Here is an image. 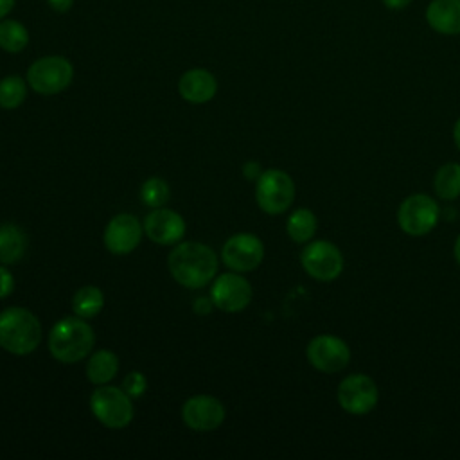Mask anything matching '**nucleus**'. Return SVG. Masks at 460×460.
Returning <instances> with one entry per match:
<instances>
[{
    "mask_svg": "<svg viewBox=\"0 0 460 460\" xmlns=\"http://www.w3.org/2000/svg\"><path fill=\"white\" fill-rule=\"evenodd\" d=\"M104 307V295L97 286H83L72 298L74 314L84 320L95 318Z\"/></svg>",
    "mask_w": 460,
    "mask_h": 460,
    "instance_id": "4be33fe9",
    "label": "nucleus"
},
{
    "mask_svg": "<svg viewBox=\"0 0 460 460\" xmlns=\"http://www.w3.org/2000/svg\"><path fill=\"white\" fill-rule=\"evenodd\" d=\"M338 404L350 415L370 413L379 399L376 381L367 374H350L338 385Z\"/></svg>",
    "mask_w": 460,
    "mask_h": 460,
    "instance_id": "1a4fd4ad",
    "label": "nucleus"
},
{
    "mask_svg": "<svg viewBox=\"0 0 460 460\" xmlns=\"http://www.w3.org/2000/svg\"><path fill=\"white\" fill-rule=\"evenodd\" d=\"M41 341V325L25 307H7L0 313V347L14 356H27Z\"/></svg>",
    "mask_w": 460,
    "mask_h": 460,
    "instance_id": "7ed1b4c3",
    "label": "nucleus"
},
{
    "mask_svg": "<svg viewBox=\"0 0 460 460\" xmlns=\"http://www.w3.org/2000/svg\"><path fill=\"white\" fill-rule=\"evenodd\" d=\"M50 9L56 13H68L74 5V0H47Z\"/></svg>",
    "mask_w": 460,
    "mask_h": 460,
    "instance_id": "c756f323",
    "label": "nucleus"
},
{
    "mask_svg": "<svg viewBox=\"0 0 460 460\" xmlns=\"http://www.w3.org/2000/svg\"><path fill=\"white\" fill-rule=\"evenodd\" d=\"M90 410L93 417L106 428H126L133 419L131 397L119 386L99 385L90 395Z\"/></svg>",
    "mask_w": 460,
    "mask_h": 460,
    "instance_id": "20e7f679",
    "label": "nucleus"
},
{
    "mask_svg": "<svg viewBox=\"0 0 460 460\" xmlns=\"http://www.w3.org/2000/svg\"><path fill=\"white\" fill-rule=\"evenodd\" d=\"M300 262L309 277L322 282L338 279L345 264L340 248L325 239L309 241L300 253Z\"/></svg>",
    "mask_w": 460,
    "mask_h": 460,
    "instance_id": "6e6552de",
    "label": "nucleus"
},
{
    "mask_svg": "<svg viewBox=\"0 0 460 460\" xmlns=\"http://www.w3.org/2000/svg\"><path fill=\"white\" fill-rule=\"evenodd\" d=\"M243 174H244L246 180H255L257 181V178L262 174V169H261V165L257 162L250 160V162H246L243 165Z\"/></svg>",
    "mask_w": 460,
    "mask_h": 460,
    "instance_id": "c85d7f7f",
    "label": "nucleus"
},
{
    "mask_svg": "<svg viewBox=\"0 0 460 460\" xmlns=\"http://www.w3.org/2000/svg\"><path fill=\"white\" fill-rule=\"evenodd\" d=\"M217 255L203 243H176L167 259L172 279L189 289L207 286L217 273Z\"/></svg>",
    "mask_w": 460,
    "mask_h": 460,
    "instance_id": "f257e3e1",
    "label": "nucleus"
},
{
    "mask_svg": "<svg viewBox=\"0 0 460 460\" xmlns=\"http://www.w3.org/2000/svg\"><path fill=\"white\" fill-rule=\"evenodd\" d=\"M410 2H411V0H383L385 7H388V9H392V11H401V9L408 7Z\"/></svg>",
    "mask_w": 460,
    "mask_h": 460,
    "instance_id": "7c9ffc66",
    "label": "nucleus"
},
{
    "mask_svg": "<svg viewBox=\"0 0 460 460\" xmlns=\"http://www.w3.org/2000/svg\"><path fill=\"white\" fill-rule=\"evenodd\" d=\"M29 43V31L25 29V25L18 20H11V18H4L0 22V49L9 52V54H16L22 52Z\"/></svg>",
    "mask_w": 460,
    "mask_h": 460,
    "instance_id": "5701e85b",
    "label": "nucleus"
},
{
    "mask_svg": "<svg viewBox=\"0 0 460 460\" xmlns=\"http://www.w3.org/2000/svg\"><path fill=\"white\" fill-rule=\"evenodd\" d=\"M221 259L232 271H252L264 259V244L257 235L241 232L226 239L221 250Z\"/></svg>",
    "mask_w": 460,
    "mask_h": 460,
    "instance_id": "9b49d317",
    "label": "nucleus"
},
{
    "mask_svg": "<svg viewBox=\"0 0 460 460\" xmlns=\"http://www.w3.org/2000/svg\"><path fill=\"white\" fill-rule=\"evenodd\" d=\"M438 217V203L428 194H411L397 208V225L411 237L429 234L437 226Z\"/></svg>",
    "mask_w": 460,
    "mask_h": 460,
    "instance_id": "0eeeda50",
    "label": "nucleus"
},
{
    "mask_svg": "<svg viewBox=\"0 0 460 460\" xmlns=\"http://www.w3.org/2000/svg\"><path fill=\"white\" fill-rule=\"evenodd\" d=\"M453 253H455V259H456V262L460 264V234H458V237H456V241H455V248H453Z\"/></svg>",
    "mask_w": 460,
    "mask_h": 460,
    "instance_id": "72a5a7b5",
    "label": "nucleus"
},
{
    "mask_svg": "<svg viewBox=\"0 0 460 460\" xmlns=\"http://www.w3.org/2000/svg\"><path fill=\"white\" fill-rule=\"evenodd\" d=\"M180 95L190 104H205L217 92V81L205 68H190L178 81Z\"/></svg>",
    "mask_w": 460,
    "mask_h": 460,
    "instance_id": "dca6fc26",
    "label": "nucleus"
},
{
    "mask_svg": "<svg viewBox=\"0 0 460 460\" xmlns=\"http://www.w3.org/2000/svg\"><path fill=\"white\" fill-rule=\"evenodd\" d=\"M146 388H147V379H146V376H144L142 372H137V370L129 372V374L124 377V381H122V390H124L131 399H137V397L144 395Z\"/></svg>",
    "mask_w": 460,
    "mask_h": 460,
    "instance_id": "a878e982",
    "label": "nucleus"
},
{
    "mask_svg": "<svg viewBox=\"0 0 460 460\" xmlns=\"http://www.w3.org/2000/svg\"><path fill=\"white\" fill-rule=\"evenodd\" d=\"M14 7V0H0V20H4Z\"/></svg>",
    "mask_w": 460,
    "mask_h": 460,
    "instance_id": "2f4dec72",
    "label": "nucleus"
},
{
    "mask_svg": "<svg viewBox=\"0 0 460 460\" xmlns=\"http://www.w3.org/2000/svg\"><path fill=\"white\" fill-rule=\"evenodd\" d=\"M144 232L156 244H176L185 234V221L178 212L158 207L146 216Z\"/></svg>",
    "mask_w": 460,
    "mask_h": 460,
    "instance_id": "2eb2a0df",
    "label": "nucleus"
},
{
    "mask_svg": "<svg viewBox=\"0 0 460 460\" xmlns=\"http://www.w3.org/2000/svg\"><path fill=\"white\" fill-rule=\"evenodd\" d=\"M426 22L440 34H460V0H431L426 9Z\"/></svg>",
    "mask_w": 460,
    "mask_h": 460,
    "instance_id": "f3484780",
    "label": "nucleus"
},
{
    "mask_svg": "<svg viewBox=\"0 0 460 460\" xmlns=\"http://www.w3.org/2000/svg\"><path fill=\"white\" fill-rule=\"evenodd\" d=\"M210 298L214 307L225 313H237L252 302V286L239 271L221 273L212 284Z\"/></svg>",
    "mask_w": 460,
    "mask_h": 460,
    "instance_id": "f8f14e48",
    "label": "nucleus"
},
{
    "mask_svg": "<svg viewBox=\"0 0 460 460\" xmlns=\"http://www.w3.org/2000/svg\"><path fill=\"white\" fill-rule=\"evenodd\" d=\"M435 194L444 201H453L460 196V164L449 162L438 167L433 178Z\"/></svg>",
    "mask_w": 460,
    "mask_h": 460,
    "instance_id": "412c9836",
    "label": "nucleus"
},
{
    "mask_svg": "<svg viewBox=\"0 0 460 460\" xmlns=\"http://www.w3.org/2000/svg\"><path fill=\"white\" fill-rule=\"evenodd\" d=\"M119 372V358L115 352L101 349L90 354L86 363V377L93 385H106Z\"/></svg>",
    "mask_w": 460,
    "mask_h": 460,
    "instance_id": "6ab92c4d",
    "label": "nucleus"
},
{
    "mask_svg": "<svg viewBox=\"0 0 460 460\" xmlns=\"http://www.w3.org/2000/svg\"><path fill=\"white\" fill-rule=\"evenodd\" d=\"M142 232L144 228L133 214H117L108 221L104 228V246L113 255H126L140 244Z\"/></svg>",
    "mask_w": 460,
    "mask_h": 460,
    "instance_id": "4468645a",
    "label": "nucleus"
},
{
    "mask_svg": "<svg viewBox=\"0 0 460 460\" xmlns=\"http://www.w3.org/2000/svg\"><path fill=\"white\" fill-rule=\"evenodd\" d=\"M74 66L63 56H43L27 68V84L41 95H56L70 86Z\"/></svg>",
    "mask_w": 460,
    "mask_h": 460,
    "instance_id": "39448f33",
    "label": "nucleus"
},
{
    "mask_svg": "<svg viewBox=\"0 0 460 460\" xmlns=\"http://www.w3.org/2000/svg\"><path fill=\"white\" fill-rule=\"evenodd\" d=\"M255 199L262 212L277 216L286 212L295 199V181L282 169H266L257 178Z\"/></svg>",
    "mask_w": 460,
    "mask_h": 460,
    "instance_id": "423d86ee",
    "label": "nucleus"
},
{
    "mask_svg": "<svg viewBox=\"0 0 460 460\" xmlns=\"http://www.w3.org/2000/svg\"><path fill=\"white\" fill-rule=\"evenodd\" d=\"M212 307H214V302H212L210 296H198V298L194 300V304H192L194 313L199 314V316L208 314V313L212 311Z\"/></svg>",
    "mask_w": 460,
    "mask_h": 460,
    "instance_id": "cd10ccee",
    "label": "nucleus"
},
{
    "mask_svg": "<svg viewBox=\"0 0 460 460\" xmlns=\"http://www.w3.org/2000/svg\"><path fill=\"white\" fill-rule=\"evenodd\" d=\"M14 289V277L5 264H0V300L9 296Z\"/></svg>",
    "mask_w": 460,
    "mask_h": 460,
    "instance_id": "bb28decb",
    "label": "nucleus"
},
{
    "mask_svg": "<svg viewBox=\"0 0 460 460\" xmlns=\"http://www.w3.org/2000/svg\"><path fill=\"white\" fill-rule=\"evenodd\" d=\"M140 199L144 205L151 207V208H158L164 207L169 199V185L165 180L153 176L147 178L142 187H140Z\"/></svg>",
    "mask_w": 460,
    "mask_h": 460,
    "instance_id": "393cba45",
    "label": "nucleus"
},
{
    "mask_svg": "<svg viewBox=\"0 0 460 460\" xmlns=\"http://www.w3.org/2000/svg\"><path fill=\"white\" fill-rule=\"evenodd\" d=\"M27 250V235L14 223L0 225V264H16Z\"/></svg>",
    "mask_w": 460,
    "mask_h": 460,
    "instance_id": "a211bd4d",
    "label": "nucleus"
},
{
    "mask_svg": "<svg viewBox=\"0 0 460 460\" xmlns=\"http://www.w3.org/2000/svg\"><path fill=\"white\" fill-rule=\"evenodd\" d=\"M95 334L90 323L79 316H65L54 323L49 334V350L54 359L65 365L77 363L90 356Z\"/></svg>",
    "mask_w": 460,
    "mask_h": 460,
    "instance_id": "f03ea898",
    "label": "nucleus"
},
{
    "mask_svg": "<svg viewBox=\"0 0 460 460\" xmlns=\"http://www.w3.org/2000/svg\"><path fill=\"white\" fill-rule=\"evenodd\" d=\"M305 356L318 372L336 374L349 365L350 349L334 334H318L307 343Z\"/></svg>",
    "mask_w": 460,
    "mask_h": 460,
    "instance_id": "9d476101",
    "label": "nucleus"
},
{
    "mask_svg": "<svg viewBox=\"0 0 460 460\" xmlns=\"http://www.w3.org/2000/svg\"><path fill=\"white\" fill-rule=\"evenodd\" d=\"M453 140H455V146H456V149L460 151V119L455 122V126H453Z\"/></svg>",
    "mask_w": 460,
    "mask_h": 460,
    "instance_id": "473e14b6",
    "label": "nucleus"
},
{
    "mask_svg": "<svg viewBox=\"0 0 460 460\" xmlns=\"http://www.w3.org/2000/svg\"><path fill=\"white\" fill-rule=\"evenodd\" d=\"M27 95V84L20 75H5L0 79V108L14 110Z\"/></svg>",
    "mask_w": 460,
    "mask_h": 460,
    "instance_id": "b1692460",
    "label": "nucleus"
},
{
    "mask_svg": "<svg viewBox=\"0 0 460 460\" xmlns=\"http://www.w3.org/2000/svg\"><path fill=\"white\" fill-rule=\"evenodd\" d=\"M316 226H318L316 216L309 208H296L295 212L289 214L286 221V232L289 239L298 244L309 243L316 232Z\"/></svg>",
    "mask_w": 460,
    "mask_h": 460,
    "instance_id": "aec40b11",
    "label": "nucleus"
},
{
    "mask_svg": "<svg viewBox=\"0 0 460 460\" xmlns=\"http://www.w3.org/2000/svg\"><path fill=\"white\" fill-rule=\"evenodd\" d=\"M225 406L219 399L199 394L189 397L181 406V419L194 431H212L225 420Z\"/></svg>",
    "mask_w": 460,
    "mask_h": 460,
    "instance_id": "ddd939ff",
    "label": "nucleus"
}]
</instances>
